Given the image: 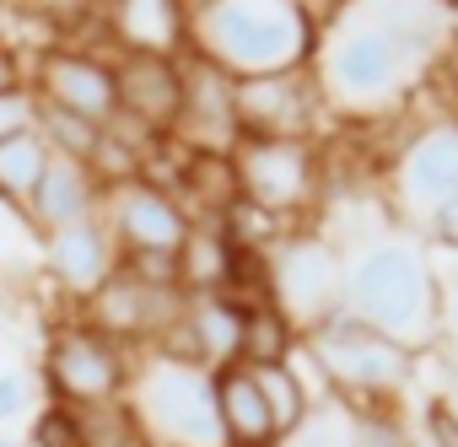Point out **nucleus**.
Returning <instances> with one entry per match:
<instances>
[{
	"instance_id": "423d86ee",
	"label": "nucleus",
	"mask_w": 458,
	"mask_h": 447,
	"mask_svg": "<svg viewBox=\"0 0 458 447\" xmlns=\"http://www.w3.org/2000/svg\"><path fill=\"white\" fill-rule=\"evenodd\" d=\"M28 87L38 103L60 108V114H76L98 130L119 124V97H114V65L92 49H65V44H49L28 60Z\"/></svg>"
},
{
	"instance_id": "4468645a",
	"label": "nucleus",
	"mask_w": 458,
	"mask_h": 447,
	"mask_svg": "<svg viewBox=\"0 0 458 447\" xmlns=\"http://www.w3.org/2000/svg\"><path fill=\"white\" fill-rule=\"evenodd\" d=\"M399 65H404V49L383 33V28H372L367 17L351 28V33H340V44L329 49V87L335 92H345V97H356V103H367V97H383L388 92V81L399 76Z\"/></svg>"
},
{
	"instance_id": "5701e85b",
	"label": "nucleus",
	"mask_w": 458,
	"mask_h": 447,
	"mask_svg": "<svg viewBox=\"0 0 458 447\" xmlns=\"http://www.w3.org/2000/svg\"><path fill=\"white\" fill-rule=\"evenodd\" d=\"M38 140L49 146V156H71V162H92V151H98V124H87V119H76V114H60V108H49V103H38Z\"/></svg>"
},
{
	"instance_id": "0eeeda50",
	"label": "nucleus",
	"mask_w": 458,
	"mask_h": 447,
	"mask_svg": "<svg viewBox=\"0 0 458 447\" xmlns=\"http://www.w3.org/2000/svg\"><path fill=\"white\" fill-rule=\"evenodd\" d=\"M308 350L324 367V377H335L340 388H394L410 372V350L399 340L377 334L361 318H340V313L313 324Z\"/></svg>"
},
{
	"instance_id": "f257e3e1",
	"label": "nucleus",
	"mask_w": 458,
	"mask_h": 447,
	"mask_svg": "<svg viewBox=\"0 0 458 447\" xmlns=\"http://www.w3.org/2000/svg\"><path fill=\"white\" fill-rule=\"evenodd\" d=\"M313 49V17L302 0H205L189 12V55L226 76L297 71Z\"/></svg>"
},
{
	"instance_id": "473e14b6",
	"label": "nucleus",
	"mask_w": 458,
	"mask_h": 447,
	"mask_svg": "<svg viewBox=\"0 0 458 447\" xmlns=\"http://www.w3.org/2000/svg\"><path fill=\"white\" fill-rule=\"evenodd\" d=\"M12 22H17L12 12H0V49H6V44H12Z\"/></svg>"
},
{
	"instance_id": "39448f33",
	"label": "nucleus",
	"mask_w": 458,
	"mask_h": 447,
	"mask_svg": "<svg viewBox=\"0 0 458 447\" xmlns=\"http://www.w3.org/2000/svg\"><path fill=\"white\" fill-rule=\"evenodd\" d=\"M226 156H233L243 205H254V210H265L276 221L292 215V210H302L313 199L318 162H313L308 140H259V135H243Z\"/></svg>"
},
{
	"instance_id": "1a4fd4ad",
	"label": "nucleus",
	"mask_w": 458,
	"mask_h": 447,
	"mask_svg": "<svg viewBox=\"0 0 458 447\" xmlns=\"http://www.w3.org/2000/svg\"><path fill=\"white\" fill-rule=\"evenodd\" d=\"M233 103H238V135L302 140L313 114H318V87L302 65L297 71H270V76H238Z\"/></svg>"
},
{
	"instance_id": "7ed1b4c3",
	"label": "nucleus",
	"mask_w": 458,
	"mask_h": 447,
	"mask_svg": "<svg viewBox=\"0 0 458 447\" xmlns=\"http://www.w3.org/2000/svg\"><path fill=\"white\" fill-rule=\"evenodd\" d=\"M38 377L49 388V404H65V409L124 404V393H130V350L76 318V324H60L49 334Z\"/></svg>"
},
{
	"instance_id": "20e7f679",
	"label": "nucleus",
	"mask_w": 458,
	"mask_h": 447,
	"mask_svg": "<svg viewBox=\"0 0 458 447\" xmlns=\"http://www.w3.org/2000/svg\"><path fill=\"white\" fill-rule=\"evenodd\" d=\"M98 221L108 227L119 259H178L194 215L173 199V189L146 183V178H124L108 183L98 199Z\"/></svg>"
},
{
	"instance_id": "b1692460",
	"label": "nucleus",
	"mask_w": 458,
	"mask_h": 447,
	"mask_svg": "<svg viewBox=\"0 0 458 447\" xmlns=\"http://www.w3.org/2000/svg\"><path fill=\"white\" fill-rule=\"evenodd\" d=\"M98 6L92 0H12V17L17 22H38L49 33H76Z\"/></svg>"
},
{
	"instance_id": "c85d7f7f",
	"label": "nucleus",
	"mask_w": 458,
	"mask_h": 447,
	"mask_svg": "<svg viewBox=\"0 0 458 447\" xmlns=\"http://www.w3.org/2000/svg\"><path fill=\"white\" fill-rule=\"evenodd\" d=\"M431 436H437V447H458V426H453L437 404H431Z\"/></svg>"
},
{
	"instance_id": "a878e982",
	"label": "nucleus",
	"mask_w": 458,
	"mask_h": 447,
	"mask_svg": "<svg viewBox=\"0 0 458 447\" xmlns=\"http://www.w3.org/2000/svg\"><path fill=\"white\" fill-rule=\"evenodd\" d=\"M28 399H33V383H28L22 372H0V426H6V420H22Z\"/></svg>"
},
{
	"instance_id": "a211bd4d",
	"label": "nucleus",
	"mask_w": 458,
	"mask_h": 447,
	"mask_svg": "<svg viewBox=\"0 0 458 447\" xmlns=\"http://www.w3.org/2000/svg\"><path fill=\"white\" fill-rule=\"evenodd\" d=\"M399 194L420 210H442L458 194V124L420 135L399 156Z\"/></svg>"
},
{
	"instance_id": "2f4dec72",
	"label": "nucleus",
	"mask_w": 458,
	"mask_h": 447,
	"mask_svg": "<svg viewBox=\"0 0 458 447\" xmlns=\"http://www.w3.org/2000/svg\"><path fill=\"white\" fill-rule=\"evenodd\" d=\"M447 324H453V329H458V281H453V286H447Z\"/></svg>"
},
{
	"instance_id": "412c9836",
	"label": "nucleus",
	"mask_w": 458,
	"mask_h": 447,
	"mask_svg": "<svg viewBox=\"0 0 458 447\" xmlns=\"http://www.w3.org/2000/svg\"><path fill=\"white\" fill-rule=\"evenodd\" d=\"M76 447H151L124 404H98V409H71Z\"/></svg>"
},
{
	"instance_id": "72a5a7b5",
	"label": "nucleus",
	"mask_w": 458,
	"mask_h": 447,
	"mask_svg": "<svg viewBox=\"0 0 458 447\" xmlns=\"http://www.w3.org/2000/svg\"><path fill=\"white\" fill-rule=\"evenodd\" d=\"M0 447H22V442H17V436H6V431H0Z\"/></svg>"
},
{
	"instance_id": "dca6fc26",
	"label": "nucleus",
	"mask_w": 458,
	"mask_h": 447,
	"mask_svg": "<svg viewBox=\"0 0 458 447\" xmlns=\"http://www.w3.org/2000/svg\"><path fill=\"white\" fill-rule=\"evenodd\" d=\"M98 199H103V183L92 178L87 162L49 156V167H44V178H38V189H33V199H28L22 215H28V227L38 238H49L60 227H71V221L98 215Z\"/></svg>"
},
{
	"instance_id": "393cba45",
	"label": "nucleus",
	"mask_w": 458,
	"mask_h": 447,
	"mask_svg": "<svg viewBox=\"0 0 458 447\" xmlns=\"http://www.w3.org/2000/svg\"><path fill=\"white\" fill-rule=\"evenodd\" d=\"M38 124V97L33 87H12V92H0V140H12V135H28Z\"/></svg>"
},
{
	"instance_id": "e433bc0d",
	"label": "nucleus",
	"mask_w": 458,
	"mask_h": 447,
	"mask_svg": "<svg viewBox=\"0 0 458 447\" xmlns=\"http://www.w3.org/2000/svg\"><path fill=\"white\" fill-rule=\"evenodd\" d=\"M92 6H98V12H103V6H108V0H92Z\"/></svg>"
},
{
	"instance_id": "6e6552de",
	"label": "nucleus",
	"mask_w": 458,
	"mask_h": 447,
	"mask_svg": "<svg viewBox=\"0 0 458 447\" xmlns=\"http://www.w3.org/2000/svg\"><path fill=\"white\" fill-rule=\"evenodd\" d=\"M356 313L361 324H372L377 334H404L426 318V270L404 243H377L361 265H356Z\"/></svg>"
},
{
	"instance_id": "2eb2a0df",
	"label": "nucleus",
	"mask_w": 458,
	"mask_h": 447,
	"mask_svg": "<svg viewBox=\"0 0 458 447\" xmlns=\"http://www.w3.org/2000/svg\"><path fill=\"white\" fill-rule=\"evenodd\" d=\"M108 38L119 55H167L178 60L189 49V6L183 0H108Z\"/></svg>"
},
{
	"instance_id": "6ab92c4d",
	"label": "nucleus",
	"mask_w": 458,
	"mask_h": 447,
	"mask_svg": "<svg viewBox=\"0 0 458 447\" xmlns=\"http://www.w3.org/2000/svg\"><path fill=\"white\" fill-rule=\"evenodd\" d=\"M44 167H49V146L38 140V130L0 140V205L28 210V199H33Z\"/></svg>"
},
{
	"instance_id": "f704fd0d",
	"label": "nucleus",
	"mask_w": 458,
	"mask_h": 447,
	"mask_svg": "<svg viewBox=\"0 0 458 447\" xmlns=\"http://www.w3.org/2000/svg\"><path fill=\"white\" fill-rule=\"evenodd\" d=\"M183 6H189V12H199V6H205V0H183Z\"/></svg>"
},
{
	"instance_id": "aec40b11",
	"label": "nucleus",
	"mask_w": 458,
	"mask_h": 447,
	"mask_svg": "<svg viewBox=\"0 0 458 447\" xmlns=\"http://www.w3.org/2000/svg\"><path fill=\"white\" fill-rule=\"evenodd\" d=\"M292 356V318L276 308H249L243 313V340H238V361L243 367H276Z\"/></svg>"
},
{
	"instance_id": "c756f323",
	"label": "nucleus",
	"mask_w": 458,
	"mask_h": 447,
	"mask_svg": "<svg viewBox=\"0 0 458 447\" xmlns=\"http://www.w3.org/2000/svg\"><path fill=\"white\" fill-rule=\"evenodd\" d=\"M437 227H442V238H447V243L458 249V194H453V199H447V205L437 210Z\"/></svg>"
},
{
	"instance_id": "bb28decb",
	"label": "nucleus",
	"mask_w": 458,
	"mask_h": 447,
	"mask_svg": "<svg viewBox=\"0 0 458 447\" xmlns=\"http://www.w3.org/2000/svg\"><path fill=\"white\" fill-rule=\"evenodd\" d=\"M361 447H410V442H404V431L388 426V420H361Z\"/></svg>"
},
{
	"instance_id": "9d476101",
	"label": "nucleus",
	"mask_w": 458,
	"mask_h": 447,
	"mask_svg": "<svg viewBox=\"0 0 458 447\" xmlns=\"http://www.w3.org/2000/svg\"><path fill=\"white\" fill-rule=\"evenodd\" d=\"M114 97L119 124L135 135H173L183 103V65L167 55H114Z\"/></svg>"
},
{
	"instance_id": "f3484780",
	"label": "nucleus",
	"mask_w": 458,
	"mask_h": 447,
	"mask_svg": "<svg viewBox=\"0 0 458 447\" xmlns=\"http://www.w3.org/2000/svg\"><path fill=\"white\" fill-rule=\"evenodd\" d=\"M210 388H216V420H221L226 447H276L281 442V431L270 420V404H265V393H259V383L243 361L216 367Z\"/></svg>"
},
{
	"instance_id": "cd10ccee",
	"label": "nucleus",
	"mask_w": 458,
	"mask_h": 447,
	"mask_svg": "<svg viewBox=\"0 0 458 447\" xmlns=\"http://www.w3.org/2000/svg\"><path fill=\"white\" fill-rule=\"evenodd\" d=\"M28 81V60H22V49H0V92H12V87H22Z\"/></svg>"
},
{
	"instance_id": "c9c22d12",
	"label": "nucleus",
	"mask_w": 458,
	"mask_h": 447,
	"mask_svg": "<svg viewBox=\"0 0 458 447\" xmlns=\"http://www.w3.org/2000/svg\"><path fill=\"white\" fill-rule=\"evenodd\" d=\"M0 12H12V0H0Z\"/></svg>"
},
{
	"instance_id": "ddd939ff",
	"label": "nucleus",
	"mask_w": 458,
	"mask_h": 447,
	"mask_svg": "<svg viewBox=\"0 0 458 447\" xmlns=\"http://www.w3.org/2000/svg\"><path fill=\"white\" fill-rule=\"evenodd\" d=\"M44 243V270H49V281L71 297V302H87L114 270H119V249H114V238H108V227L98 215H87V221H71V227H60V232H49V238H38Z\"/></svg>"
},
{
	"instance_id": "f8f14e48",
	"label": "nucleus",
	"mask_w": 458,
	"mask_h": 447,
	"mask_svg": "<svg viewBox=\"0 0 458 447\" xmlns=\"http://www.w3.org/2000/svg\"><path fill=\"white\" fill-rule=\"evenodd\" d=\"M335 281H340V265L324 243H281V254L270 259V302L276 313H292V318H308V324H324L335 313Z\"/></svg>"
},
{
	"instance_id": "9b49d317",
	"label": "nucleus",
	"mask_w": 458,
	"mask_h": 447,
	"mask_svg": "<svg viewBox=\"0 0 458 447\" xmlns=\"http://www.w3.org/2000/svg\"><path fill=\"white\" fill-rule=\"evenodd\" d=\"M183 65V103H178V124L173 140H183L189 151H216L226 156L243 135H238V103H233V76L216 71L199 55H178Z\"/></svg>"
},
{
	"instance_id": "7c9ffc66",
	"label": "nucleus",
	"mask_w": 458,
	"mask_h": 447,
	"mask_svg": "<svg viewBox=\"0 0 458 447\" xmlns=\"http://www.w3.org/2000/svg\"><path fill=\"white\" fill-rule=\"evenodd\" d=\"M437 409H442V415H447V420L458 426V383H453V388H447V393L437 399Z\"/></svg>"
},
{
	"instance_id": "4be33fe9",
	"label": "nucleus",
	"mask_w": 458,
	"mask_h": 447,
	"mask_svg": "<svg viewBox=\"0 0 458 447\" xmlns=\"http://www.w3.org/2000/svg\"><path fill=\"white\" fill-rule=\"evenodd\" d=\"M249 372H254V383H259V393H265V404H270L276 431H281V436H292V431L302 426V415H308L302 377H292V367H286V361H276V367H249Z\"/></svg>"
},
{
	"instance_id": "f03ea898",
	"label": "nucleus",
	"mask_w": 458,
	"mask_h": 447,
	"mask_svg": "<svg viewBox=\"0 0 458 447\" xmlns=\"http://www.w3.org/2000/svg\"><path fill=\"white\" fill-rule=\"evenodd\" d=\"M124 409L135 415V426L151 447H226L221 420H216L210 372L194 361H173V356L151 350V361L130 367Z\"/></svg>"
}]
</instances>
